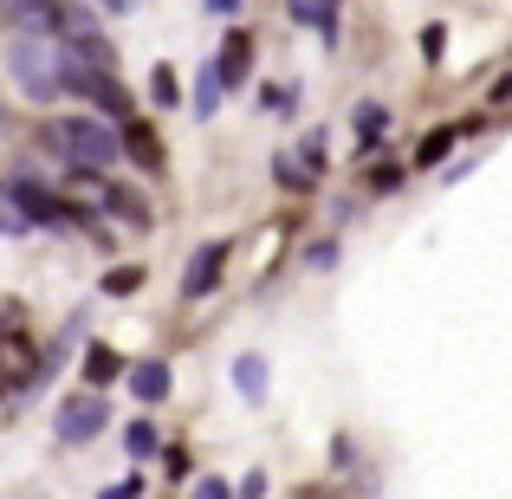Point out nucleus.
I'll use <instances>...</instances> for the list:
<instances>
[{
    "mask_svg": "<svg viewBox=\"0 0 512 499\" xmlns=\"http://www.w3.org/2000/svg\"><path fill=\"white\" fill-rule=\"evenodd\" d=\"M39 150L59 156L65 169H98V175H111L117 163H124V137H117V124L98 117V111L46 117V124H39Z\"/></svg>",
    "mask_w": 512,
    "mask_h": 499,
    "instance_id": "obj_1",
    "label": "nucleus"
},
{
    "mask_svg": "<svg viewBox=\"0 0 512 499\" xmlns=\"http://www.w3.org/2000/svg\"><path fill=\"white\" fill-rule=\"evenodd\" d=\"M7 195H13V208L26 214V227H46V234H72V227H78V234H104V227L91 221L85 201L59 195V188H52L39 169H20V175L7 182Z\"/></svg>",
    "mask_w": 512,
    "mask_h": 499,
    "instance_id": "obj_2",
    "label": "nucleus"
},
{
    "mask_svg": "<svg viewBox=\"0 0 512 499\" xmlns=\"http://www.w3.org/2000/svg\"><path fill=\"white\" fill-rule=\"evenodd\" d=\"M7 78H13V91H20V98L59 104L65 98V85H59V39H46V33H13Z\"/></svg>",
    "mask_w": 512,
    "mask_h": 499,
    "instance_id": "obj_3",
    "label": "nucleus"
},
{
    "mask_svg": "<svg viewBox=\"0 0 512 499\" xmlns=\"http://www.w3.org/2000/svg\"><path fill=\"white\" fill-rule=\"evenodd\" d=\"M104 428H111V402H104V389H78V396H65L59 415H52V435H59L65 448H85V441H98Z\"/></svg>",
    "mask_w": 512,
    "mask_h": 499,
    "instance_id": "obj_4",
    "label": "nucleus"
},
{
    "mask_svg": "<svg viewBox=\"0 0 512 499\" xmlns=\"http://www.w3.org/2000/svg\"><path fill=\"white\" fill-rule=\"evenodd\" d=\"M91 201H98V214H111V221H124V227H156L150 195H143V188H130V182H111V175H104Z\"/></svg>",
    "mask_w": 512,
    "mask_h": 499,
    "instance_id": "obj_5",
    "label": "nucleus"
},
{
    "mask_svg": "<svg viewBox=\"0 0 512 499\" xmlns=\"http://www.w3.org/2000/svg\"><path fill=\"white\" fill-rule=\"evenodd\" d=\"M227 253H234V240H201V247L188 253V273H182V299H208V292L221 286V273H227Z\"/></svg>",
    "mask_w": 512,
    "mask_h": 499,
    "instance_id": "obj_6",
    "label": "nucleus"
},
{
    "mask_svg": "<svg viewBox=\"0 0 512 499\" xmlns=\"http://www.w3.org/2000/svg\"><path fill=\"white\" fill-rule=\"evenodd\" d=\"M117 137H124V163H137L143 175H163L169 169V150H163V137H156L143 117H124L117 124Z\"/></svg>",
    "mask_w": 512,
    "mask_h": 499,
    "instance_id": "obj_7",
    "label": "nucleus"
},
{
    "mask_svg": "<svg viewBox=\"0 0 512 499\" xmlns=\"http://www.w3.org/2000/svg\"><path fill=\"white\" fill-rule=\"evenodd\" d=\"M214 72H221L227 91H247V78H253V33H247V26H234V33L221 39V52H214Z\"/></svg>",
    "mask_w": 512,
    "mask_h": 499,
    "instance_id": "obj_8",
    "label": "nucleus"
},
{
    "mask_svg": "<svg viewBox=\"0 0 512 499\" xmlns=\"http://www.w3.org/2000/svg\"><path fill=\"white\" fill-rule=\"evenodd\" d=\"M124 383H130V396H137L143 409H156V402H169L175 370H169L163 357H143V363H130V376H124Z\"/></svg>",
    "mask_w": 512,
    "mask_h": 499,
    "instance_id": "obj_9",
    "label": "nucleus"
},
{
    "mask_svg": "<svg viewBox=\"0 0 512 499\" xmlns=\"http://www.w3.org/2000/svg\"><path fill=\"white\" fill-rule=\"evenodd\" d=\"M286 20H292V26H305V33H318L325 46H338V39H344L338 7H331V0H286Z\"/></svg>",
    "mask_w": 512,
    "mask_h": 499,
    "instance_id": "obj_10",
    "label": "nucleus"
},
{
    "mask_svg": "<svg viewBox=\"0 0 512 499\" xmlns=\"http://www.w3.org/2000/svg\"><path fill=\"white\" fill-rule=\"evenodd\" d=\"M474 130H480V117H467V124H435L422 143H415V169H441V156H448L461 137H474Z\"/></svg>",
    "mask_w": 512,
    "mask_h": 499,
    "instance_id": "obj_11",
    "label": "nucleus"
},
{
    "mask_svg": "<svg viewBox=\"0 0 512 499\" xmlns=\"http://www.w3.org/2000/svg\"><path fill=\"white\" fill-rule=\"evenodd\" d=\"M78 363H85V389H111L117 376H130V363L117 357L111 344H85V357H78Z\"/></svg>",
    "mask_w": 512,
    "mask_h": 499,
    "instance_id": "obj_12",
    "label": "nucleus"
},
{
    "mask_svg": "<svg viewBox=\"0 0 512 499\" xmlns=\"http://www.w3.org/2000/svg\"><path fill=\"white\" fill-rule=\"evenodd\" d=\"M234 389H240V402H247V409H260L266 402V389H273V376H266V357H234Z\"/></svg>",
    "mask_w": 512,
    "mask_h": 499,
    "instance_id": "obj_13",
    "label": "nucleus"
},
{
    "mask_svg": "<svg viewBox=\"0 0 512 499\" xmlns=\"http://www.w3.org/2000/svg\"><path fill=\"white\" fill-rule=\"evenodd\" d=\"M221 98H227V85H221V72H214V59H208V65L195 72V98H188V104H195V117L208 124V117L221 111Z\"/></svg>",
    "mask_w": 512,
    "mask_h": 499,
    "instance_id": "obj_14",
    "label": "nucleus"
},
{
    "mask_svg": "<svg viewBox=\"0 0 512 499\" xmlns=\"http://www.w3.org/2000/svg\"><path fill=\"white\" fill-rule=\"evenodd\" d=\"M389 130V111L383 104H357V117H350V137H357V150H376Z\"/></svg>",
    "mask_w": 512,
    "mask_h": 499,
    "instance_id": "obj_15",
    "label": "nucleus"
},
{
    "mask_svg": "<svg viewBox=\"0 0 512 499\" xmlns=\"http://www.w3.org/2000/svg\"><path fill=\"white\" fill-rule=\"evenodd\" d=\"M124 448H130V461H156V454H163V435H156L150 415H137V422L124 428Z\"/></svg>",
    "mask_w": 512,
    "mask_h": 499,
    "instance_id": "obj_16",
    "label": "nucleus"
},
{
    "mask_svg": "<svg viewBox=\"0 0 512 499\" xmlns=\"http://www.w3.org/2000/svg\"><path fill=\"white\" fill-rule=\"evenodd\" d=\"M292 156H299V169H305V175H325V169H331V163H325V156H331V137H325V130H305Z\"/></svg>",
    "mask_w": 512,
    "mask_h": 499,
    "instance_id": "obj_17",
    "label": "nucleus"
},
{
    "mask_svg": "<svg viewBox=\"0 0 512 499\" xmlns=\"http://www.w3.org/2000/svg\"><path fill=\"white\" fill-rule=\"evenodd\" d=\"M299 85H260V111L266 117H299Z\"/></svg>",
    "mask_w": 512,
    "mask_h": 499,
    "instance_id": "obj_18",
    "label": "nucleus"
},
{
    "mask_svg": "<svg viewBox=\"0 0 512 499\" xmlns=\"http://www.w3.org/2000/svg\"><path fill=\"white\" fill-rule=\"evenodd\" d=\"M150 104H156V111H175V104H182V78H175V65H156V72H150Z\"/></svg>",
    "mask_w": 512,
    "mask_h": 499,
    "instance_id": "obj_19",
    "label": "nucleus"
},
{
    "mask_svg": "<svg viewBox=\"0 0 512 499\" xmlns=\"http://www.w3.org/2000/svg\"><path fill=\"white\" fill-rule=\"evenodd\" d=\"M143 266H111V273H104V299H130V292H143Z\"/></svg>",
    "mask_w": 512,
    "mask_h": 499,
    "instance_id": "obj_20",
    "label": "nucleus"
},
{
    "mask_svg": "<svg viewBox=\"0 0 512 499\" xmlns=\"http://www.w3.org/2000/svg\"><path fill=\"white\" fill-rule=\"evenodd\" d=\"M273 182H279V188H292V195H305L318 175H305V169H299V156H273Z\"/></svg>",
    "mask_w": 512,
    "mask_h": 499,
    "instance_id": "obj_21",
    "label": "nucleus"
},
{
    "mask_svg": "<svg viewBox=\"0 0 512 499\" xmlns=\"http://www.w3.org/2000/svg\"><path fill=\"white\" fill-rule=\"evenodd\" d=\"M26 234V214L13 208V195H7V182H0V240H20Z\"/></svg>",
    "mask_w": 512,
    "mask_h": 499,
    "instance_id": "obj_22",
    "label": "nucleus"
},
{
    "mask_svg": "<svg viewBox=\"0 0 512 499\" xmlns=\"http://www.w3.org/2000/svg\"><path fill=\"white\" fill-rule=\"evenodd\" d=\"M78 344H85V312H72V318H65V331H59V344H52V363H59V357H72V350Z\"/></svg>",
    "mask_w": 512,
    "mask_h": 499,
    "instance_id": "obj_23",
    "label": "nucleus"
},
{
    "mask_svg": "<svg viewBox=\"0 0 512 499\" xmlns=\"http://www.w3.org/2000/svg\"><path fill=\"white\" fill-rule=\"evenodd\" d=\"M441 52H448V26L428 20V26H422V59H428V65H441Z\"/></svg>",
    "mask_w": 512,
    "mask_h": 499,
    "instance_id": "obj_24",
    "label": "nucleus"
},
{
    "mask_svg": "<svg viewBox=\"0 0 512 499\" xmlns=\"http://www.w3.org/2000/svg\"><path fill=\"white\" fill-rule=\"evenodd\" d=\"M305 266H312V273H331V266H338V240H312V247H305Z\"/></svg>",
    "mask_w": 512,
    "mask_h": 499,
    "instance_id": "obj_25",
    "label": "nucleus"
},
{
    "mask_svg": "<svg viewBox=\"0 0 512 499\" xmlns=\"http://www.w3.org/2000/svg\"><path fill=\"white\" fill-rule=\"evenodd\" d=\"M402 175H409L402 163H383V169H370V188H376V195H389V188H402Z\"/></svg>",
    "mask_w": 512,
    "mask_h": 499,
    "instance_id": "obj_26",
    "label": "nucleus"
},
{
    "mask_svg": "<svg viewBox=\"0 0 512 499\" xmlns=\"http://www.w3.org/2000/svg\"><path fill=\"white\" fill-rule=\"evenodd\" d=\"M188 499H234V493H227V480H221V474H201V480H195V493H188Z\"/></svg>",
    "mask_w": 512,
    "mask_h": 499,
    "instance_id": "obj_27",
    "label": "nucleus"
},
{
    "mask_svg": "<svg viewBox=\"0 0 512 499\" xmlns=\"http://www.w3.org/2000/svg\"><path fill=\"white\" fill-rule=\"evenodd\" d=\"M163 474L169 480H188V448H163Z\"/></svg>",
    "mask_w": 512,
    "mask_h": 499,
    "instance_id": "obj_28",
    "label": "nucleus"
},
{
    "mask_svg": "<svg viewBox=\"0 0 512 499\" xmlns=\"http://www.w3.org/2000/svg\"><path fill=\"white\" fill-rule=\"evenodd\" d=\"M104 499H143V474H130V480H117V487H104Z\"/></svg>",
    "mask_w": 512,
    "mask_h": 499,
    "instance_id": "obj_29",
    "label": "nucleus"
},
{
    "mask_svg": "<svg viewBox=\"0 0 512 499\" xmlns=\"http://www.w3.org/2000/svg\"><path fill=\"white\" fill-rule=\"evenodd\" d=\"M266 493V474H247V487H240V499H260Z\"/></svg>",
    "mask_w": 512,
    "mask_h": 499,
    "instance_id": "obj_30",
    "label": "nucleus"
},
{
    "mask_svg": "<svg viewBox=\"0 0 512 499\" xmlns=\"http://www.w3.org/2000/svg\"><path fill=\"white\" fill-rule=\"evenodd\" d=\"M91 7H98V13H130L137 0H91Z\"/></svg>",
    "mask_w": 512,
    "mask_h": 499,
    "instance_id": "obj_31",
    "label": "nucleus"
},
{
    "mask_svg": "<svg viewBox=\"0 0 512 499\" xmlns=\"http://www.w3.org/2000/svg\"><path fill=\"white\" fill-rule=\"evenodd\" d=\"M201 7H208V13H221V20H227V13H240V0H201Z\"/></svg>",
    "mask_w": 512,
    "mask_h": 499,
    "instance_id": "obj_32",
    "label": "nucleus"
},
{
    "mask_svg": "<svg viewBox=\"0 0 512 499\" xmlns=\"http://www.w3.org/2000/svg\"><path fill=\"white\" fill-rule=\"evenodd\" d=\"M331 7H344V0H331Z\"/></svg>",
    "mask_w": 512,
    "mask_h": 499,
    "instance_id": "obj_33",
    "label": "nucleus"
},
{
    "mask_svg": "<svg viewBox=\"0 0 512 499\" xmlns=\"http://www.w3.org/2000/svg\"><path fill=\"white\" fill-rule=\"evenodd\" d=\"M0 13H7V0H0Z\"/></svg>",
    "mask_w": 512,
    "mask_h": 499,
    "instance_id": "obj_34",
    "label": "nucleus"
}]
</instances>
